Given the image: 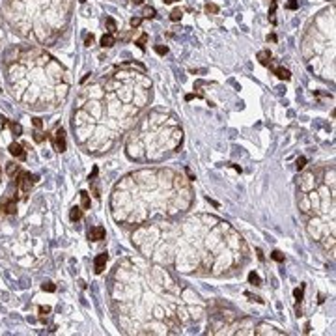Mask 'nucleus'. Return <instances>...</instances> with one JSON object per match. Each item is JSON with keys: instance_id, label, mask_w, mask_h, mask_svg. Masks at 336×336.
I'll return each mask as SVG.
<instances>
[{"instance_id": "f257e3e1", "label": "nucleus", "mask_w": 336, "mask_h": 336, "mask_svg": "<svg viewBox=\"0 0 336 336\" xmlns=\"http://www.w3.org/2000/svg\"><path fill=\"white\" fill-rule=\"evenodd\" d=\"M133 243L151 261L172 265L183 275L221 276L248 256L241 235L213 215L144 222L135 230Z\"/></svg>"}, {"instance_id": "f03ea898", "label": "nucleus", "mask_w": 336, "mask_h": 336, "mask_svg": "<svg viewBox=\"0 0 336 336\" xmlns=\"http://www.w3.org/2000/svg\"><path fill=\"white\" fill-rule=\"evenodd\" d=\"M112 301L122 329L129 334H178L198 321L205 304L190 287H181L155 261L125 258L114 271Z\"/></svg>"}, {"instance_id": "7ed1b4c3", "label": "nucleus", "mask_w": 336, "mask_h": 336, "mask_svg": "<svg viewBox=\"0 0 336 336\" xmlns=\"http://www.w3.org/2000/svg\"><path fill=\"white\" fill-rule=\"evenodd\" d=\"M151 82L138 73L123 71L103 84L88 88L79 99L73 127L90 151H108L136 122L150 99Z\"/></svg>"}, {"instance_id": "20e7f679", "label": "nucleus", "mask_w": 336, "mask_h": 336, "mask_svg": "<svg viewBox=\"0 0 336 336\" xmlns=\"http://www.w3.org/2000/svg\"><path fill=\"white\" fill-rule=\"evenodd\" d=\"M193 189L179 172L170 168H144L127 174L112 190L110 207L116 222L144 224L174 219L190 209Z\"/></svg>"}, {"instance_id": "39448f33", "label": "nucleus", "mask_w": 336, "mask_h": 336, "mask_svg": "<svg viewBox=\"0 0 336 336\" xmlns=\"http://www.w3.org/2000/svg\"><path fill=\"white\" fill-rule=\"evenodd\" d=\"M299 209L306 217V230L314 241L334 252L336 183L334 166L308 170L299 179Z\"/></svg>"}, {"instance_id": "423d86ee", "label": "nucleus", "mask_w": 336, "mask_h": 336, "mask_svg": "<svg viewBox=\"0 0 336 336\" xmlns=\"http://www.w3.org/2000/svg\"><path fill=\"white\" fill-rule=\"evenodd\" d=\"M183 140L179 119L168 112H150L135 123L127 136L125 151L133 161H161L178 151Z\"/></svg>"}, {"instance_id": "0eeeda50", "label": "nucleus", "mask_w": 336, "mask_h": 336, "mask_svg": "<svg viewBox=\"0 0 336 336\" xmlns=\"http://www.w3.org/2000/svg\"><path fill=\"white\" fill-rule=\"evenodd\" d=\"M32 183H36V181H34V178L30 176V172H25V170L19 172V176H17V189H19V193H21V194L30 193Z\"/></svg>"}, {"instance_id": "6e6552de", "label": "nucleus", "mask_w": 336, "mask_h": 336, "mask_svg": "<svg viewBox=\"0 0 336 336\" xmlns=\"http://www.w3.org/2000/svg\"><path fill=\"white\" fill-rule=\"evenodd\" d=\"M54 148H56V151H65V133H64V129L60 127V129H56V133H54Z\"/></svg>"}, {"instance_id": "1a4fd4ad", "label": "nucleus", "mask_w": 336, "mask_h": 336, "mask_svg": "<svg viewBox=\"0 0 336 336\" xmlns=\"http://www.w3.org/2000/svg\"><path fill=\"white\" fill-rule=\"evenodd\" d=\"M107 260H108V254H107V252H103V254H97V256H95L93 269H95V273H97V275H101V273L105 271V267H107Z\"/></svg>"}, {"instance_id": "9d476101", "label": "nucleus", "mask_w": 336, "mask_h": 336, "mask_svg": "<svg viewBox=\"0 0 336 336\" xmlns=\"http://www.w3.org/2000/svg\"><path fill=\"white\" fill-rule=\"evenodd\" d=\"M10 153L13 155V157H17V159H21V161H25L26 159V151H25V146H21V144H17V142H13V144H10Z\"/></svg>"}, {"instance_id": "9b49d317", "label": "nucleus", "mask_w": 336, "mask_h": 336, "mask_svg": "<svg viewBox=\"0 0 336 336\" xmlns=\"http://www.w3.org/2000/svg\"><path fill=\"white\" fill-rule=\"evenodd\" d=\"M88 237L92 239V241H103V239H105V228L103 226H93V228H90Z\"/></svg>"}, {"instance_id": "f8f14e48", "label": "nucleus", "mask_w": 336, "mask_h": 336, "mask_svg": "<svg viewBox=\"0 0 336 336\" xmlns=\"http://www.w3.org/2000/svg\"><path fill=\"white\" fill-rule=\"evenodd\" d=\"M254 334H275V336H278V334H282L280 330H276L275 327H269V325H258L256 329H254Z\"/></svg>"}, {"instance_id": "ddd939ff", "label": "nucleus", "mask_w": 336, "mask_h": 336, "mask_svg": "<svg viewBox=\"0 0 336 336\" xmlns=\"http://www.w3.org/2000/svg\"><path fill=\"white\" fill-rule=\"evenodd\" d=\"M273 71H275V75H276L278 79H282V80H290V79H291L290 69H286V67H273Z\"/></svg>"}, {"instance_id": "4468645a", "label": "nucleus", "mask_w": 336, "mask_h": 336, "mask_svg": "<svg viewBox=\"0 0 336 336\" xmlns=\"http://www.w3.org/2000/svg\"><path fill=\"white\" fill-rule=\"evenodd\" d=\"M0 209H4V213H8V215H15V211H17V204H15V198H11V200H8L4 205H0Z\"/></svg>"}, {"instance_id": "2eb2a0df", "label": "nucleus", "mask_w": 336, "mask_h": 336, "mask_svg": "<svg viewBox=\"0 0 336 336\" xmlns=\"http://www.w3.org/2000/svg\"><path fill=\"white\" fill-rule=\"evenodd\" d=\"M69 219L73 221V222H79L82 219V209L79 205H73V207H71V211H69Z\"/></svg>"}, {"instance_id": "dca6fc26", "label": "nucleus", "mask_w": 336, "mask_h": 336, "mask_svg": "<svg viewBox=\"0 0 336 336\" xmlns=\"http://www.w3.org/2000/svg\"><path fill=\"white\" fill-rule=\"evenodd\" d=\"M114 43H116L114 34H103V37H101V47H112Z\"/></svg>"}, {"instance_id": "f3484780", "label": "nucleus", "mask_w": 336, "mask_h": 336, "mask_svg": "<svg viewBox=\"0 0 336 336\" xmlns=\"http://www.w3.org/2000/svg\"><path fill=\"white\" fill-rule=\"evenodd\" d=\"M258 60H260V64L267 65V64L271 62V53H269V51H260V53H258Z\"/></svg>"}, {"instance_id": "a211bd4d", "label": "nucleus", "mask_w": 336, "mask_h": 336, "mask_svg": "<svg viewBox=\"0 0 336 336\" xmlns=\"http://www.w3.org/2000/svg\"><path fill=\"white\" fill-rule=\"evenodd\" d=\"M146 43H148V34H142V36H140V37L135 41V45L138 47L140 51H144V49H146Z\"/></svg>"}, {"instance_id": "6ab92c4d", "label": "nucleus", "mask_w": 336, "mask_h": 336, "mask_svg": "<svg viewBox=\"0 0 336 336\" xmlns=\"http://www.w3.org/2000/svg\"><path fill=\"white\" fill-rule=\"evenodd\" d=\"M248 282L252 284V286H261V278H260V275L258 273H248Z\"/></svg>"}, {"instance_id": "aec40b11", "label": "nucleus", "mask_w": 336, "mask_h": 336, "mask_svg": "<svg viewBox=\"0 0 336 336\" xmlns=\"http://www.w3.org/2000/svg\"><path fill=\"white\" fill-rule=\"evenodd\" d=\"M80 202H82V209H90V196L86 190H80Z\"/></svg>"}, {"instance_id": "412c9836", "label": "nucleus", "mask_w": 336, "mask_h": 336, "mask_svg": "<svg viewBox=\"0 0 336 336\" xmlns=\"http://www.w3.org/2000/svg\"><path fill=\"white\" fill-rule=\"evenodd\" d=\"M181 17H183V11L179 10V8H176L172 13H170V21H174V22H178V21H181Z\"/></svg>"}, {"instance_id": "4be33fe9", "label": "nucleus", "mask_w": 336, "mask_h": 336, "mask_svg": "<svg viewBox=\"0 0 336 336\" xmlns=\"http://www.w3.org/2000/svg\"><path fill=\"white\" fill-rule=\"evenodd\" d=\"M41 290H43V291L53 293V291H56V286H54L53 282H43V284H41Z\"/></svg>"}, {"instance_id": "5701e85b", "label": "nucleus", "mask_w": 336, "mask_h": 336, "mask_svg": "<svg viewBox=\"0 0 336 336\" xmlns=\"http://www.w3.org/2000/svg\"><path fill=\"white\" fill-rule=\"evenodd\" d=\"M17 172H19V164H15V162H10V164H8V176H11V178H13Z\"/></svg>"}, {"instance_id": "b1692460", "label": "nucleus", "mask_w": 336, "mask_h": 336, "mask_svg": "<svg viewBox=\"0 0 336 336\" xmlns=\"http://www.w3.org/2000/svg\"><path fill=\"white\" fill-rule=\"evenodd\" d=\"M155 13H157V11H155V8H151V6L144 8V17H146V19H153V17H155Z\"/></svg>"}, {"instance_id": "393cba45", "label": "nucleus", "mask_w": 336, "mask_h": 336, "mask_svg": "<svg viewBox=\"0 0 336 336\" xmlns=\"http://www.w3.org/2000/svg\"><path fill=\"white\" fill-rule=\"evenodd\" d=\"M293 297H295V301H297V303H301V301H303V297H304L303 287H295V290H293Z\"/></svg>"}, {"instance_id": "a878e982", "label": "nucleus", "mask_w": 336, "mask_h": 336, "mask_svg": "<svg viewBox=\"0 0 336 336\" xmlns=\"http://www.w3.org/2000/svg\"><path fill=\"white\" fill-rule=\"evenodd\" d=\"M49 312H51V306H39V319L45 321V318H47Z\"/></svg>"}, {"instance_id": "bb28decb", "label": "nucleus", "mask_w": 336, "mask_h": 336, "mask_svg": "<svg viewBox=\"0 0 336 336\" xmlns=\"http://www.w3.org/2000/svg\"><path fill=\"white\" fill-rule=\"evenodd\" d=\"M10 127H11V131H13V135L15 136H19V135H22V127H21V123H10Z\"/></svg>"}, {"instance_id": "cd10ccee", "label": "nucleus", "mask_w": 336, "mask_h": 336, "mask_svg": "<svg viewBox=\"0 0 336 336\" xmlns=\"http://www.w3.org/2000/svg\"><path fill=\"white\" fill-rule=\"evenodd\" d=\"M155 53L161 54V56H164V54L168 53V47H166V45H155Z\"/></svg>"}, {"instance_id": "c85d7f7f", "label": "nucleus", "mask_w": 336, "mask_h": 336, "mask_svg": "<svg viewBox=\"0 0 336 336\" xmlns=\"http://www.w3.org/2000/svg\"><path fill=\"white\" fill-rule=\"evenodd\" d=\"M271 258H273L275 261H278V263H282V261H284V254H282L280 250H275V252L271 254Z\"/></svg>"}, {"instance_id": "c756f323", "label": "nucleus", "mask_w": 336, "mask_h": 336, "mask_svg": "<svg viewBox=\"0 0 336 336\" xmlns=\"http://www.w3.org/2000/svg\"><path fill=\"white\" fill-rule=\"evenodd\" d=\"M107 26H108V30H110L108 34H114V32L118 30V28H116V22H114V19H110V17L107 19Z\"/></svg>"}, {"instance_id": "7c9ffc66", "label": "nucleus", "mask_w": 336, "mask_h": 336, "mask_svg": "<svg viewBox=\"0 0 336 336\" xmlns=\"http://www.w3.org/2000/svg\"><path fill=\"white\" fill-rule=\"evenodd\" d=\"M205 13H219V6H215V4H205Z\"/></svg>"}, {"instance_id": "2f4dec72", "label": "nucleus", "mask_w": 336, "mask_h": 336, "mask_svg": "<svg viewBox=\"0 0 336 336\" xmlns=\"http://www.w3.org/2000/svg\"><path fill=\"white\" fill-rule=\"evenodd\" d=\"M295 166H297V170H303V168L306 166V157H299V159H297V164H295Z\"/></svg>"}, {"instance_id": "473e14b6", "label": "nucleus", "mask_w": 336, "mask_h": 336, "mask_svg": "<svg viewBox=\"0 0 336 336\" xmlns=\"http://www.w3.org/2000/svg\"><path fill=\"white\" fill-rule=\"evenodd\" d=\"M34 140H36V142H43V140H45V135L37 129V131H34Z\"/></svg>"}, {"instance_id": "72a5a7b5", "label": "nucleus", "mask_w": 336, "mask_h": 336, "mask_svg": "<svg viewBox=\"0 0 336 336\" xmlns=\"http://www.w3.org/2000/svg\"><path fill=\"white\" fill-rule=\"evenodd\" d=\"M140 22H142V19H140V17H133V19H131V26H133V28H136V26H140Z\"/></svg>"}, {"instance_id": "f704fd0d", "label": "nucleus", "mask_w": 336, "mask_h": 336, "mask_svg": "<svg viewBox=\"0 0 336 336\" xmlns=\"http://www.w3.org/2000/svg\"><path fill=\"white\" fill-rule=\"evenodd\" d=\"M250 301H256V303H260V304H263V299H260V297H254V295H250V293H245Z\"/></svg>"}, {"instance_id": "c9c22d12", "label": "nucleus", "mask_w": 336, "mask_h": 336, "mask_svg": "<svg viewBox=\"0 0 336 336\" xmlns=\"http://www.w3.org/2000/svg\"><path fill=\"white\" fill-rule=\"evenodd\" d=\"M287 10H297V0H290L287 2Z\"/></svg>"}, {"instance_id": "e433bc0d", "label": "nucleus", "mask_w": 336, "mask_h": 336, "mask_svg": "<svg viewBox=\"0 0 336 336\" xmlns=\"http://www.w3.org/2000/svg\"><path fill=\"white\" fill-rule=\"evenodd\" d=\"M34 125H36V129H41L43 127V122H41L39 118H34Z\"/></svg>"}, {"instance_id": "4c0bfd02", "label": "nucleus", "mask_w": 336, "mask_h": 336, "mask_svg": "<svg viewBox=\"0 0 336 336\" xmlns=\"http://www.w3.org/2000/svg\"><path fill=\"white\" fill-rule=\"evenodd\" d=\"M185 172H187V176H189V181H194L196 178H194V174L190 172V168H185Z\"/></svg>"}, {"instance_id": "58836bf2", "label": "nucleus", "mask_w": 336, "mask_h": 336, "mask_svg": "<svg viewBox=\"0 0 336 336\" xmlns=\"http://www.w3.org/2000/svg\"><path fill=\"white\" fill-rule=\"evenodd\" d=\"M256 254H258V260H260V261H263V260H265V256H263L261 248H256Z\"/></svg>"}, {"instance_id": "ea45409f", "label": "nucleus", "mask_w": 336, "mask_h": 336, "mask_svg": "<svg viewBox=\"0 0 336 336\" xmlns=\"http://www.w3.org/2000/svg\"><path fill=\"white\" fill-rule=\"evenodd\" d=\"M92 45H93V36L90 34V36L86 37V47H92Z\"/></svg>"}, {"instance_id": "a19ab883", "label": "nucleus", "mask_w": 336, "mask_h": 336, "mask_svg": "<svg viewBox=\"0 0 336 336\" xmlns=\"http://www.w3.org/2000/svg\"><path fill=\"white\" fill-rule=\"evenodd\" d=\"M142 2H144V0H133V4H136V6H140Z\"/></svg>"}, {"instance_id": "79ce46f5", "label": "nucleus", "mask_w": 336, "mask_h": 336, "mask_svg": "<svg viewBox=\"0 0 336 336\" xmlns=\"http://www.w3.org/2000/svg\"><path fill=\"white\" fill-rule=\"evenodd\" d=\"M172 2H174V0H164V4H172Z\"/></svg>"}, {"instance_id": "37998d69", "label": "nucleus", "mask_w": 336, "mask_h": 336, "mask_svg": "<svg viewBox=\"0 0 336 336\" xmlns=\"http://www.w3.org/2000/svg\"><path fill=\"white\" fill-rule=\"evenodd\" d=\"M174 2H176V0H174Z\"/></svg>"}]
</instances>
